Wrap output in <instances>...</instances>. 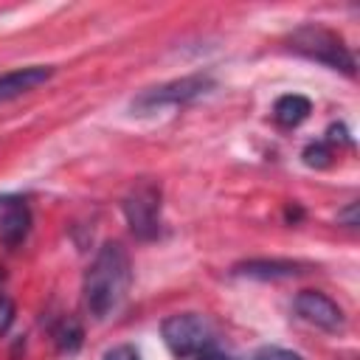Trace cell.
<instances>
[{
  "mask_svg": "<svg viewBox=\"0 0 360 360\" xmlns=\"http://www.w3.org/2000/svg\"><path fill=\"white\" fill-rule=\"evenodd\" d=\"M129 284H132L129 253L118 242H104L96 259L90 262L84 273V284H82L90 315L107 318L112 309H118L129 292Z\"/></svg>",
  "mask_w": 360,
  "mask_h": 360,
  "instance_id": "6da1fadb",
  "label": "cell"
},
{
  "mask_svg": "<svg viewBox=\"0 0 360 360\" xmlns=\"http://www.w3.org/2000/svg\"><path fill=\"white\" fill-rule=\"evenodd\" d=\"M253 360H304L298 352H292V349H281V346H264V349H259L256 352V357Z\"/></svg>",
  "mask_w": 360,
  "mask_h": 360,
  "instance_id": "4fadbf2b",
  "label": "cell"
},
{
  "mask_svg": "<svg viewBox=\"0 0 360 360\" xmlns=\"http://www.w3.org/2000/svg\"><path fill=\"white\" fill-rule=\"evenodd\" d=\"M332 146L326 143V141H315V143H309L307 149H304V163L307 166H315V169H326L329 163H332Z\"/></svg>",
  "mask_w": 360,
  "mask_h": 360,
  "instance_id": "8fae6325",
  "label": "cell"
},
{
  "mask_svg": "<svg viewBox=\"0 0 360 360\" xmlns=\"http://www.w3.org/2000/svg\"><path fill=\"white\" fill-rule=\"evenodd\" d=\"M104 360H141V357H138L135 346H129V343H121V346H112V349L104 354Z\"/></svg>",
  "mask_w": 360,
  "mask_h": 360,
  "instance_id": "9a60e30c",
  "label": "cell"
},
{
  "mask_svg": "<svg viewBox=\"0 0 360 360\" xmlns=\"http://www.w3.org/2000/svg\"><path fill=\"white\" fill-rule=\"evenodd\" d=\"M197 360H233V357H225V354H200Z\"/></svg>",
  "mask_w": 360,
  "mask_h": 360,
  "instance_id": "ac0fdd59",
  "label": "cell"
},
{
  "mask_svg": "<svg viewBox=\"0 0 360 360\" xmlns=\"http://www.w3.org/2000/svg\"><path fill=\"white\" fill-rule=\"evenodd\" d=\"M211 87V79L208 76H186V79H177V82H169V84H160L155 90H146L135 107L138 110H152L158 104H180V101H188V98H197L200 93H205Z\"/></svg>",
  "mask_w": 360,
  "mask_h": 360,
  "instance_id": "8992f818",
  "label": "cell"
},
{
  "mask_svg": "<svg viewBox=\"0 0 360 360\" xmlns=\"http://www.w3.org/2000/svg\"><path fill=\"white\" fill-rule=\"evenodd\" d=\"M56 340H59V346H62V349L73 352V349L82 343V329H79V323H76V321H65V323H62V329L56 332Z\"/></svg>",
  "mask_w": 360,
  "mask_h": 360,
  "instance_id": "7c38bea8",
  "label": "cell"
},
{
  "mask_svg": "<svg viewBox=\"0 0 360 360\" xmlns=\"http://www.w3.org/2000/svg\"><path fill=\"white\" fill-rule=\"evenodd\" d=\"M166 346L172 349V354L177 357H194V354H205L214 343V329L208 323V318H202L200 312H177L169 315L160 326Z\"/></svg>",
  "mask_w": 360,
  "mask_h": 360,
  "instance_id": "3957f363",
  "label": "cell"
},
{
  "mask_svg": "<svg viewBox=\"0 0 360 360\" xmlns=\"http://www.w3.org/2000/svg\"><path fill=\"white\" fill-rule=\"evenodd\" d=\"M295 312L298 318H304L307 323L318 326V329H326V332H338L343 326V309L323 292L318 290H304L295 295Z\"/></svg>",
  "mask_w": 360,
  "mask_h": 360,
  "instance_id": "5b68a950",
  "label": "cell"
},
{
  "mask_svg": "<svg viewBox=\"0 0 360 360\" xmlns=\"http://www.w3.org/2000/svg\"><path fill=\"white\" fill-rule=\"evenodd\" d=\"M53 76V68H45V65H31V68H20V70H11V73H3L0 76V101H8V98H17L39 84H45L48 79Z\"/></svg>",
  "mask_w": 360,
  "mask_h": 360,
  "instance_id": "ba28073f",
  "label": "cell"
},
{
  "mask_svg": "<svg viewBox=\"0 0 360 360\" xmlns=\"http://www.w3.org/2000/svg\"><path fill=\"white\" fill-rule=\"evenodd\" d=\"M236 273L250 278H290L298 273V264L281 259H250L245 264H236Z\"/></svg>",
  "mask_w": 360,
  "mask_h": 360,
  "instance_id": "30bf717a",
  "label": "cell"
},
{
  "mask_svg": "<svg viewBox=\"0 0 360 360\" xmlns=\"http://www.w3.org/2000/svg\"><path fill=\"white\" fill-rule=\"evenodd\" d=\"M31 231V211L22 200H8L0 211V242L6 248H17Z\"/></svg>",
  "mask_w": 360,
  "mask_h": 360,
  "instance_id": "52a82bcc",
  "label": "cell"
},
{
  "mask_svg": "<svg viewBox=\"0 0 360 360\" xmlns=\"http://www.w3.org/2000/svg\"><path fill=\"white\" fill-rule=\"evenodd\" d=\"M11 323H14V304L8 295H0V335H6Z\"/></svg>",
  "mask_w": 360,
  "mask_h": 360,
  "instance_id": "5bb4252c",
  "label": "cell"
},
{
  "mask_svg": "<svg viewBox=\"0 0 360 360\" xmlns=\"http://www.w3.org/2000/svg\"><path fill=\"white\" fill-rule=\"evenodd\" d=\"M338 219H346V225H357V202H352L343 214H338Z\"/></svg>",
  "mask_w": 360,
  "mask_h": 360,
  "instance_id": "e0dca14e",
  "label": "cell"
},
{
  "mask_svg": "<svg viewBox=\"0 0 360 360\" xmlns=\"http://www.w3.org/2000/svg\"><path fill=\"white\" fill-rule=\"evenodd\" d=\"M124 214L138 239H155L160 233V186L138 183L124 200Z\"/></svg>",
  "mask_w": 360,
  "mask_h": 360,
  "instance_id": "277c9868",
  "label": "cell"
},
{
  "mask_svg": "<svg viewBox=\"0 0 360 360\" xmlns=\"http://www.w3.org/2000/svg\"><path fill=\"white\" fill-rule=\"evenodd\" d=\"M309 112H312L309 98L298 96V93H287V96L276 98V104H273V118L281 127H298Z\"/></svg>",
  "mask_w": 360,
  "mask_h": 360,
  "instance_id": "9c48e42d",
  "label": "cell"
},
{
  "mask_svg": "<svg viewBox=\"0 0 360 360\" xmlns=\"http://www.w3.org/2000/svg\"><path fill=\"white\" fill-rule=\"evenodd\" d=\"M338 141H340V143H352V138L346 135V127H343V124H332L329 132H326V143H329V146H335Z\"/></svg>",
  "mask_w": 360,
  "mask_h": 360,
  "instance_id": "2e32d148",
  "label": "cell"
},
{
  "mask_svg": "<svg viewBox=\"0 0 360 360\" xmlns=\"http://www.w3.org/2000/svg\"><path fill=\"white\" fill-rule=\"evenodd\" d=\"M290 48L307 59H315V62H323L335 70H343V73H354V56L349 53V48L343 45V39L323 28V25H301L298 31H292L290 37Z\"/></svg>",
  "mask_w": 360,
  "mask_h": 360,
  "instance_id": "7a4b0ae2",
  "label": "cell"
}]
</instances>
